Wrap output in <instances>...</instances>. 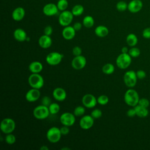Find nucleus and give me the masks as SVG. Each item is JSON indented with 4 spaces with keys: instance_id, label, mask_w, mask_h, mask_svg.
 <instances>
[{
    "instance_id": "1",
    "label": "nucleus",
    "mask_w": 150,
    "mask_h": 150,
    "mask_svg": "<svg viewBox=\"0 0 150 150\" xmlns=\"http://www.w3.org/2000/svg\"><path fill=\"white\" fill-rule=\"evenodd\" d=\"M139 98L138 92L132 88L128 89L124 96V100L125 104L132 107H134L138 104Z\"/></svg>"
},
{
    "instance_id": "2",
    "label": "nucleus",
    "mask_w": 150,
    "mask_h": 150,
    "mask_svg": "<svg viewBox=\"0 0 150 150\" xmlns=\"http://www.w3.org/2000/svg\"><path fill=\"white\" fill-rule=\"evenodd\" d=\"M15 122L11 118H5L1 122L0 129L1 131L5 134L12 133L15 129Z\"/></svg>"
},
{
    "instance_id": "3",
    "label": "nucleus",
    "mask_w": 150,
    "mask_h": 150,
    "mask_svg": "<svg viewBox=\"0 0 150 150\" xmlns=\"http://www.w3.org/2000/svg\"><path fill=\"white\" fill-rule=\"evenodd\" d=\"M132 62V57L128 53H121L120 54L115 60L116 65L121 69H127Z\"/></svg>"
},
{
    "instance_id": "4",
    "label": "nucleus",
    "mask_w": 150,
    "mask_h": 150,
    "mask_svg": "<svg viewBox=\"0 0 150 150\" xmlns=\"http://www.w3.org/2000/svg\"><path fill=\"white\" fill-rule=\"evenodd\" d=\"M28 83L32 88L40 89L44 85L43 77L39 73H32L28 77Z\"/></svg>"
},
{
    "instance_id": "5",
    "label": "nucleus",
    "mask_w": 150,
    "mask_h": 150,
    "mask_svg": "<svg viewBox=\"0 0 150 150\" xmlns=\"http://www.w3.org/2000/svg\"><path fill=\"white\" fill-rule=\"evenodd\" d=\"M50 114L49 108L44 105H39L33 110V115L36 119L42 120L46 119Z\"/></svg>"
},
{
    "instance_id": "6",
    "label": "nucleus",
    "mask_w": 150,
    "mask_h": 150,
    "mask_svg": "<svg viewBox=\"0 0 150 150\" xmlns=\"http://www.w3.org/2000/svg\"><path fill=\"white\" fill-rule=\"evenodd\" d=\"M60 128L56 127H52L46 132V138L49 142L55 144L58 142L62 137Z\"/></svg>"
},
{
    "instance_id": "7",
    "label": "nucleus",
    "mask_w": 150,
    "mask_h": 150,
    "mask_svg": "<svg viewBox=\"0 0 150 150\" xmlns=\"http://www.w3.org/2000/svg\"><path fill=\"white\" fill-rule=\"evenodd\" d=\"M138 78L137 77L136 72L134 70L127 71L123 76L124 83L125 86L129 88H132L135 86L137 83Z\"/></svg>"
},
{
    "instance_id": "8",
    "label": "nucleus",
    "mask_w": 150,
    "mask_h": 150,
    "mask_svg": "<svg viewBox=\"0 0 150 150\" xmlns=\"http://www.w3.org/2000/svg\"><path fill=\"white\" fill-rule=\"evenodd\" d=\"M73 17L74 15L71 11L68 10L62 11L58 18L59 23L63 27L69 26L72 22Z\"/></svg>"
},
{
    "instance_id": "9",
    "label": "nucleus",
    "mask_w": 150,
    "mask_h": 150,
    "mask_svg": "<svg viewBox=\"0 0 150 150\" xmlns=\"http://www.w3.org/2000/svg\"><path fill=\"white\" fill-rule=\"evenodd\" d=\"M63 58V55L57 52L49 53L46 56V63L50 66H57L59 64Z\"/></svg>"
},
{
    "instance_id": "10",
    "label": "nucleus",
    "mask_w": 150,
    "mask_h": 150,
    "mask_svg": "<svg viewBox=\"0 0 150 150\" xmlns=\"http://www.w3.org/2000/svg\"><path fill=\"white\" fill-rule=\"evenodd\" d=\"M76 116L73 113L65 112L61 114L60 117V121L63 125L71 127L74 125L76 122Z\"/></svg>"
},
{
    "instance_id": "11",
    "label": "nucleus",
    "mask_w": 150,
    "mask_h": 150,
    "mask_svg": "<svg viewBox=\"0 0 150 150\" xmlns=\"http://www.w3.org/2000/svg\"><path fill=\"white\" fill-rule=\"evenodd\" d=\"M86 64H87L86 58L81 54L79 56H74L71 62V65L72 67L76 70L83 69V68L85 67Z\"/></svg>"
},
{
    "instance_id": "12",
    "label": "nucleus",
    "mask_w": 150,
    "mask_h": 150,
    "mask_svg": "<svg viewBox=\"0 0 150 150\" xmlns=\"http://www.w3.org/2000/svg\"><path fill=\"white\" fill-rule=\"evenodd\" d=\"M83 105L87 108H93L97 104V98L92 94H86L81 98Z\"/></svg>"
},
{
    "instance_id": "13",
    "label": "nucleus",
    "mask_w": 150,
    "mask_h": 150,
    "mask_svg": "<svg viewBox=\"0 0 150 150\" xmlns=\"http://www.w3.org/2000/svg\"><path fill=\"white\" fill-rule=\"evenodd\" d=\"M94 120V119L91 115H84L80 119L79 125L83 129H89L93 126Z\"/></svg>"
},
{
    "instance_id": "14",
    "label": "nucleus",
    "mask_w": 150,
    "mask_h": 150,
    "mask_svg": "<svg viewBox=\"0 0 150 150\" xmlns=\"http://www.w3.org/2000/svg\"><path fill=\"white\" fill-rule=\"evenodd\" d=\"M57 5L53 3H48L46 4L42 9L43 14L47 16H52L56 15L59 12Z\"/></svg>"
},
{
    "instance_id": "15",
    "label": "nucleus",
    "mask_w": 150,
    "mask_h": 150,
    "mask_svg": "<svg viewBox=\"0 0 150 150\" xmlns=\"http://www.w3.org/2000/svg\"><path fill=\"white\" fill-rule=\"evenodd\" d=\"M40 97V92L39 89L32 88L29 90L25 94V99L27 101L32 103L37 101Z\"/></svg>"
},
{
    "instance_id": "16",
    "label": "nucleus",
    "mask_w": 150,
    "mask_h": 150,
    "mask_svg": "<svg viewBox=\"0 0 150 150\" xmlns=\"http://www.w3.org/2000/svg\"><path fill=\"white\" fill-rule=\"evenodd\" d=\"M143 8V2L141 0H131L128 4V10L132 13L139 12Z\"/></svg>"
},
{
    "instance_id": "17",
    "label": "nucleus",
    "mask_w": 150,
    "mask_h": 150,
    "mask_svg": "<svg viewBox=\"0 0 150 150\" xmlns=\"http://www.w3.org/2000/svg\"><path fill=\"white\" fill-rule=\"evenodd\" d=\"M53 97L57 101H63L66 100L67 93L66 90L62 87L55 88L52 93Z\"/></svg>"
},
{
    "instance_id": "18",
    "label": "nucleus",
    "mask_w": 150,
    "mask_h": 150,
    "mask_svg": "<svg viewBox=\"0 0 150 150\" xmlns=\"http://www.w3.org/2000/svg\"><path fill=\"white\" fill-rule=\"evenodd\" d=\"M76 30L73 27V26H67L64 27L62 30V35L63 38L67 40H70L73 39L76 35Z\"/></svg>"
},
{
    "instance_id": "19",
    "label": "nucleus",
    "mask_w": 150,
    "mask_h": 150,
    "mask_svg": "<svg viewBox=\"0 0 150 150\" xmlns=\"http://www.w3.org/2000/svg\"><path fill=\"white\" fill-rule=\"evenodd\" d=\"M38 44L42 49H48L52 45V39L50 36L43 35L38 39Z\"/></svg>"
},
{
    "instance_id": "20",
    "label": "nucleus",
    "mask_w": 150,
    "mask_h": 150,
    "mask_svg": "<svg viewBox=\"0 0 150 150\" xmlns=\"http://www.w3.org/2000/svg\"><path fill=\"white\" fill-rule=\"evenodd\" d=\"M25 15V11L23 8L21 6L16 7L12 12V19L17 22L22 21Z\"/></svg>"
},
{
    "instance_id": "21",
    "label": "nucleus",
    "mask_w": 150,
    "mask_h": 150,
    "mask_svg": "<svg viewBox=\"0 0 150 150\" xmlns=\"http://www.w3.org/2000/svg\"><path fill=\"white\" fill-rule=\"evenodd\" d=\"M13 36L14 39L19 42H25L28 38L26 32L22 28L16 29L13 33Z\"/></svg>"
},
{
    "instance_id": "22",
    "label": "nucleus",
    "mask_w": 150,
    "mask_h": 150,
    "mask_svg": "<svg viewBox=\"0 0 150 150\" xmlns=\"http://www.w3.org/2000/svg\"><path fill=\"white\" fill-rule=\"evenodd\" d=\"M43 66L39 61H33L28 66L29 70L32 73H40L43 70Z\"/></svg>"
},
{
    "instance_id": "23",
    "label": "nucleus",
    "mask_w": 150,
    "mask_h": 150,
    "mask_svg": "<svg viewBox=\"0 0 150 150\" xmlns=\"http://www.w3.org/2000/svg\"><path fill=\"white\" fill-rule=\"evenodd\" d=\"M94 33L99 38H104L108 35L109 30L105 26L98 25L95 28Z\"/></svg>"
},
{
    "instance_id": "24",
    "label": "nucleus",
    "mask_w": 150,
    "mask_h": 150,
    "mask_svg": "<svg viewBox=\"0 0 150 150\" xmlns=\"http://www.w3.org/2000/svg\"><path fill=\"white\" fill-rule=\"evenodd\" d=\"M134 108L136 112V116L139 118H145L148 116L149 114L148 110L146 107L138 104Z\"/></svg>"
},
{
    "instance_id": "25",
    "label": "nucleus",
    "mask_w": 150,
    "mask_h": 150,
    "mask_svg": "<svg viewBox=\"0 0 150 150\" xmlns=\"http://www.w3.org/2000/svg\"><path fill=\"white\" fill-rule=\"evenodd\" d=\"M138 42V39L136 35L134 33H129L126 38V42L129 47H134L135 46Z\"/></svg>"
},
{
    "instance_id": "26",
    "label": "nucleus",
    "mask_w": 150,
    "mask_h": 150,
    "mask_svg": "<svg viewBox=\"0 0 150 150\" xmlns=\"http://www.w3.org/2000/svg\"><path fill=\"white\" fill-rule=\"evenodd\" d=\"M82 23L83 26L86 28H91L94 25V19L93 16L90 15H87L83 19Z\"/></svg>"
},
{
    "instance_id": "27",
    "label": "nucleus",
    "mask_w": 150,
    "mask_h": 150,
    "mask_svg": "<svg viewBox=\"0 0 150 150\" xmlns=\"http://www.w3.org/2000/svg\"><path fill=\"white\" fill-rule=\"evenodd\" d=\"M84 11V8L83 5L80 4H77L74 5L71 9V12L74 16H79L81 15Z\"/></svg>"
},
{
    "instance_id": "28",
    "label": "nucleus",
    "mask_w": 150,
    "mask_h": 150,
    "mask_svg": "<svg viewBox=\"0 0 150 150\" xmlns=\"http://www.w3.org/2000/svg\"><path fill=\"white\" fill-rule=\"evenodd\" d=\"M115 71V67L114 66L110 63L105 64L102 67V71L103 73L107 75H110L112 74Z\"/></svg>"
},
{
    "instance_id": "29",
    "label": "nucleus",
    "mask_w": 150,
    "mask_h": 150,
    "mask_svg": "<svg viewBox=\"0 0 150 150\" xmlns=\"http://www.w3.org/2000/svg\"><path fill=\"white\" fill-rule=\"evenodd\" d=\"M48 108L50 112V114H52V115L57 114L60 110V107L59 104L56 103H52L49 105Z\"/></svg>"
},
{
    "instance_id": "30",
    "label": "nucleus",
    "mask_w": 150,
    "mask_h": 150,
    "mask_svg": "<svg viewBox=\"0 0 150 150\" xmlns=\"http://www.w3.org/2000/svg\"><path fill=\"white\" fill-rule=\"evenodd\" d=\"M84 105H78L73 110V114L76 117H82L84 115L86 110Z\"/></svg>"
},
{
    "instance_id": "31",
    "label": "nucleus",
    "mask_w": 150,
    "mask_h": 150,
    "mask_svg": "<svg viewBox=\"0 0 150 150\" xmlns=\"http://www.w3.org/2000/svg\"><path fill=\"white\" fill-rule=\"evenodd\" d=\"M132 58H137L141 54L140 49L137 47H131L128 53Z\"/></svg>"
},
{
    "instance_id": "32",
    "label": "nucleus",
    "mask_w": 150,
    "mask_h": 150,
    "mask_svg": "<svg viewBox=\"0 0 150 150\" xmlns=\"http://www.w3.org/2000/svg\"><path fill=\"white\" fill-rule=\"evenodd\" d=\"M56 5L59 10L62 12L67 9L69 6V3L67 0H59Z\"/></svg>"
},
{
    "instance_id": "33",
    "label": "nucleus",
    "mask_w": 150,
    "mask_h": 150,
    "mask_svg": "<svg viewBox=\"0 0 150 150\" xmlns=\"http://www.w3.org/2000/svg\"><path fill=\"white\" fill-rule=\"evenodd\" d=\"M16 141V137L12 133H9L6 134L5 137V141L8 145H12L15 143Z\"/></svg>"
},
{
    "instance_id": "34",
    "label": "nucleus",
    "mask_w": 150,
    "mask_h": 150,
    "mask_svg": "<svg viewBox=\"0 0 150 150\" xmlns=\"http://www.w3.org/2000/svg\"><path fill=\"white\" fill-rule=\"evenodd\" d=\"M97 104L101 105H105L108 104L109 101V98L107 96L103 94V95L99 96L97 98Z\"/></svg>"
},
{
    "instance_id": "35",
    "label": "nucleus",
    "mask_w": 150,
    "mask_h": 150,
    "mask_svg": "<svg viewBox=\"0 0 150 150\" xmlns=\"http://www.w3.org/2000/svg\"><path fill=\"white\" fill-rule=\"evenodd\" d=\"M116 8L120 12H124L128 9V4L124 1H120L116 4Z\"/></svg>"
},
{
    "instance_id": "36",
    "label": "nucleus",
    "mask_w": 150,
    "mask_h": 150,
    "mask_svg": "<svg viewBox=\"0 0 150 150\" xmlns=\"http://www.w3.org/2000/svg\"><path fill=\"white\" fill-rule=\"evenodd\" d=\"M90 115L94 119H98L101 117L103 115V112L101 110L98 108H95L91 111Z\"/></svg>"
},
{
    "instance_id": "37",
    "label": "nucleus",
    "mask_w": 150,
    "mask_h": 150,
    "mask_svg": "<svg viewBox=\"0 0 150 150\" xmlns=\"http://www.w3.org/2000/svg\"><path fill=\"white\" fill-rule=\"evenodd\" d=\"M41 103L42 105L49 107V105L52 103L50 97H49V96H43L41 99Z\"/></svg>"
},
{
    "instance_id": "38",
    "label": "nucleus",
    "mask_w": 150,
    "mask_h": 150,
    "mask_svg": "<svg viewBox=\"0 0 150 150\" xmlns=\"http://www.w3.org/2000/svg\"><path fill=\"white\" fill-rule=\"evenodd\" d=\"M138 104L141 105V106H143V107H146L148 108L150 104V103H149V101L146 98H139V102H138Z\"/></svg>"
},
{
    "instance_id": "39",
    "label": "nucleus",
    "mask_w": 150,
    "mask_h": 150,
    "mask_svg": "<svg viewBox=\"0 0 150 150\" xmlns=\"http://www.w3.org/2000/svg\"><path fill=\"white\" fill-rule=\"evenodd\" d=\"M72 53L74 56L81 55L82 53V49L80 46H76L72 49Z\"/></svg>"
},
{
    "instance_id": "40",
    "label": "nucleus",
    "mask_w": 150,
    "mask_h": 150,
    "mask_svg": "<svg viewBox=\"0 0 150 150\" xmlns=\"http://www.w3.org/2000/svg\"><path fill=\"white\" fill-rule=\"evenodd\" d=\"M136 74H137V77L138 79H139V80H142V79H145L146 76V72L143 70H137L136 71Z\"/></svg>"
},
{
    "instance_id": "41",
    "label": "nucleus",
    "mask_w": 150,
    "mask_h": 150,
    "mask_svg": "<svg viewBox=\"0 0 150 150\" xmlns=\"http://www.w3.org/2000/svg\"><path fill=\"white\" fill-rule=\"evenodd\" d=\"M142 36L145 39H150V27L146 28L143 30L142 32Z\"/></svg>"
},
{
    "instance_id": "42",
    "label": "nucleus",
    "mask_w": 150,
    "mask_h": 150,
    "mask_svg": "<svg viewBox=\"0 0 150 150\" xmlns=\"http://www.w3.org/2000/svg\"><path fill=\"white\" fill-rule=\"evenodd\" d=\"M44 34L47 36H51L52 33H53V28L50 25H47L46 26L43 30Z\"/></svg>"
},
{
    "instance_id": "43",
    "label": "nucleus",
    "mask_w": 150,
    "mask_h": 150,
    "mask_svg": "<svg viewBox=\"0 0 150 150\" xmlns=\"http://www.w3.org/2000/svg\"><path fill=\"white\" fill-rule=\"evenodd\" d=\"M60 131L62 135H67L70 132L69 127L66 125H63L60 128Z\"/></svg>"
},
{
    "instance_id": "44",
    "label": "nucleus",
    "mask_w": 150,
    "mask_h": 150,
    "mask_svg": "<svg viewBox=\"0 0 150 150\" xmlns=\"http://www.w3.org/2000/svg\"><path fill=\"white\" fill-rule=\"evenodd\" d=\"M127 115L128 117L131 118L136 116V112L134 108L133 107L132 108H129V110H128V111H127Z\"/></svg>"
},
{
    "instance_id": "45",
    "label": "nucleus",
    "mask_w": 150,
    "mask_h": 150,
    "mask_svg": "<svg viewBox=\"0 0 150 150\" xmlns=\"http://www.w3.org/2000/svg\"><path fill=\"white\" fill-rule=\"evenodd\" d=\"M83 26V25L82 23H81L80 22H76L74 23L73 27L74 28V29H75L76 31H79V30H81Z\"/></svg>"
},
{
    "instance_id": "46",
    "label": "nucleus",
    "mask_w": 150,
    "mask_h": 150,
    "mask_svg": "<svg viewBox=\"0 0 150 150\" xmlns=\"http://www.w3.org/2000/svg\"><path fill=\"white\" fill-rule=\"evenodd\" d=\"M128 51H129V49L127 46H124L121 48V53H128Z\"/></svg>"
},
{
    "instance_id": "47",
    "label": "nucleus",
    "mask_w": 150,
    "mask_h": 150,
    "mask_svg": "<svg viewBox=\"0 0 150 150\" xmlns=\"http://www.w3.org/2000/svg\"><path fill=\"white\" fill-rule=\"evenodd\" d=\"M40 150H49V148L46 145H42L40 148Z\"/></svg>"
},
{
    "instance_id": "48",
    "label": "nucleus",
    "mask_w": 150,
    "mask_h": 150,
    "mask_svg": "<svg viewBox=\"0 0 150 150\" xmlns=\"http://www.w3.org/2000/svg\"><path fill=\"white\" fill-rule=\"evenodd\" d=\"M61 149H68V150H70V148H66V147H64V148H61Z\"/></svg>"
}]
</instances>
